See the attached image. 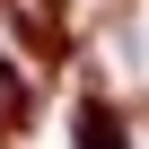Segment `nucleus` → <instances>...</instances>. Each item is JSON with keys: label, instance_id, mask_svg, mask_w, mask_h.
<instances>
[{"label": "nucleus", "instance_id": "obj_1", "mask_svg": "<svg viewBox=\"0 0 149 149\" xmlns=\"http://www.w3.org/2000/svg\"><path fill=\"white\" fill-rule=\"evenodd\" d=\"M79 149H132L123 123H114V105H79Z\"/></svg>", "mask_w": 149, "mask_h": 149}]
</instances>
